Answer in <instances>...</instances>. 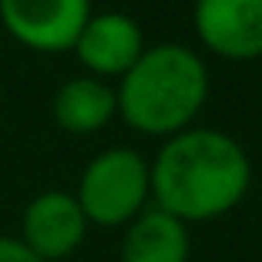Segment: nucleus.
Returning <instances> with one entry per match:
<instances>
[{"label": "nucleus", "instance_id": "nucleus-1", "mask_svg": "<svg viewBox=\"0 0 262 262\" xmlns=\"http://www.w3.org/2000/svg\"><path fill=\"white\" fill-rule=\"evenodd\" d=\"M148 168L155 205L185 225L229 215L252 185L246 148L219 128L171 135Z\"/></svg>", "mask_w": 262, "mask_h": 262}, {"label": "nucleus", "instance_id": "nucleus-2", "mask_svg": "<svg viewBox=\"0 0 262 262\" xmlns=\"http://www.w3.org/2000/svg\"><path fill=\"white\" fill-rule=\"evenodd\" d=\"M124 124L151 138H171L208 101V68L185 44H155L131 64L115 91Z\"/></svg>", "mask_w": 262, "mask_h": 262}, {"label": "nucleus", "instance_id": "nucleus-3", "mask_svg": "<svg viewBox=\"0 0 262 262\" xmlns=\"http://www.w3.org/2000/svg\"><path fill=\"white\" fill-rule=\"evenodd\" d=\"M88 225L118 229L141 215L151 199V168L135 148H108L81 171L74 192Z\"/></svg>", "mask_w": 262, "mask_h": 262}, {"label": "nucleus", "instance_id": "nucleus-4", "mask_svg": "<svg viewBox=\"0 0 262 262\" xmlns=\"http://www.w3.org/2000/svg\"><path fill=\"white\" fill-rule=\"evenodd\" d=\"M91 17V0H0V24L17 44L61 54L71 51Z\"/></svg>", "mask_w": 262, "mask_h": 262}, {"label": "nucleus", "instance_id": "nucleus-5", "mask_svg": "<svg viewBox=\"0 0 262 262\" xmlns=\"http://www.w3.org/2000/svg\"><path fill=\"white\" fill-rule=\"evenodd\" d=\"M192 24L205 51L215 57H262V0H195Z\"/></svg>", "mask_w": 262, "mask_h": 262}, {"label": "nucleus", "instance_id": "nucleus-6", "mask_svg": "<svg viewBox=\"0 0 262 262\" xmlns=\"http://www.w3.org/2000/svg\"><path fill=\"white\" fill-rule=\"evenodd\" d=\"M88 235V219L71 192H40L31 199L20 219V242L37 255L40 262H61Z\"/></svg>", "mask_w": 262, "mask_h": 262}, {"label": "nucleus", "instance_id": "nucleus-7", "mask_svg": "<svg viewBox=\"0 0 262 262\" xmlns=\"http://www.w3.org/2000/svg\"><path fill=\"white\" fill-rule=\"evenodd\" d=\"M77 61L91 71V77H124L131 64L145 54V34L128 14L118 10H104V14H91L84 24V31L77 34L74 47Z\"/></svg>", "mask_w": 262, "mask_h": 262}, {"label": "nucleus", "instance_id": "nucleus-8", "mask_svg": "<svg viewBox=\"0 0 262 262\" xmlns=\"http://www.w3.org/2000/svg\"><path fill=\"white\" fill-rule=\"evenodd\" d=\"M188 252H192L188 225L162 212L158 205H148L124 225L121 262H188Z\"/></svg>", "mask_w": 262, "mask_h": 262}, {"label": "nucleus", "instance_id": "nucleus-9", "mask_svg": "<svg viewBox=\"0 0 262 262\" xmlns=\"http://www.w3.org/2000/svg\"><path fill=\"white\" fill-rule=\"evenodd\" d=\"M118 115L115 88L101 77H71L54 94V121L71 135H94Z\"/></svg>", "mask_w": 262, "mask_h": 262}, {"label": "nucleus", "instance_id": "nucleus-10", "mask_svg": "<svg viewBox=\"0 0 262 262\" xmlns=\"http://www.w3.org/2000/svg\"><path fill=\"white\" fill-rule=\"evenodd\" d=\"M0 262H40L31 249L14 235H0Z\"/></svg>", "mask_w": 262, "mask_h": 262}]
</instances>
